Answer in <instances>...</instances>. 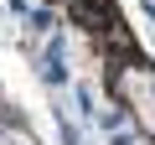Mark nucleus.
<instances>
[{
	"mask_svg": "<svg viewBox=\"0 0 155 145\" xmlns=\"http://www.w3.org/2000/svg\"><path fill=\"white\" fill-rule=\"evenodd\" d=\"M72 21L83 26L88 36H109L124 16H119V5H114V0H72Z\"/></svg>",
	"mask_w": 155,
	"mask_h": 145,
	"instance_id": "obj_1",
	"label": "nucleus"
},
{
	"mask_svg": "<svg viewBox=\"0 0 155 145\" xmlns=\"http://www.w3.org/2000/svg\"><path fill=\"white\" fill-rule=\"evenodd\" d=\"M41 83H52V88H62L67 83V67H62V36L47 47V57H41Z\"/></svg>",
	"mask_w": 155,
	"mask_h": 145,
	"instance_id": "obj_2",
	"label": "nucleus"
},
{
	"mask_svg": "<svg viewBox=\"0 0 155 145\" xmlns=\"http://www.w3.org/2000/svg\"><path fill=\"white\" fill-rule=\"evenodd\" d=\"M26 26H31V31H52V11H31Z\"/></svg>",
	"mask_w": 155,
	"mask_h": 145,
	"instance_id": "obj_3",
	"label": "nucleus"
},
{
	"mask_svg": "<svg viewBox=\"0 0 155 145\" xmlns=\"http://www.w3.org/2000/svg\"><path fill=\"white\" fill-rule=\"evenodd\" d=\"M109 145H134V135H129V130H114V140H109Z\"/></svg>",
	"mask_w": 155,
	"mask_h": 145,
	"instance_id": "obj_4",
	"label": "nucleus"
},
{
	"mask_svg": "<svg viewBox=\"0 0 155 145\" xmlns=\"http://www.w3.org/2000/svg\"><path fill=\"white\" fill-rule=\"evenodd\" d=\"M145 16H150V21H155V0H145Z\"/></svg>",
	"mask_w": 155,
	"mask_h": 145,
	"instance_id": "obj_5",
	"label": "nucleus"
},
{
	"mask_svg": "<svg viewBox=\"0 0 155 145\" xmlns=\"http://www.w3.org/2000/svg\"><path fill=\"white\" fill-rule=\"evenodd\" d=\"M16 5H26V0H16Z\"/></svg>",
	"mask_w": 155,
	"mask_h": 145,
	"instance_id": "obj_6",
	"label": "nucleus"
}]
</instances>
